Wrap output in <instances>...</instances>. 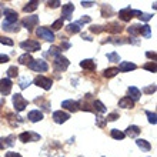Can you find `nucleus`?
I'll return each instance as SVG.
<instances>
[{
	"label": "nucleus",
	"instance_id": "1",
	"mask_svg": "<svg viewBox=\"0 0 157 157\" xmlns=\"http://www.w3.org/2000/svg\"><path fill=\"white\" fill-rule=\"evenodd\" d=\"M69 64H70V62H69L64 56H62V54H59V56H56V57H54L53 67H54V70H56V71H64V70H67Z\"/></svg>",
	"mask_w": 157,
	"mask_h": 157
},
{
	"label": "nucleus",
	"instance_id": "2",
	"mask_svg": "<svg viewBox=\"0 0 157 157\" xmlns=\"http://www.w3.org/2000/svg\"><path fill=\"white\" fill-rule=\"evenodd\" d=\"M27 104H29V101H27L20 93H16V94L13 96V106L16 109V112H23V110L27 107Z\"/></svg>",
	"mask_w": 157,
	"mask_h": 157
},
{
	"label": "nucleus",
	"instance_id": "3",
	"mask_svg": "<svg viewBox=\"0 0 157 157\" xmlns=\"http://www.w3.org/2000/svg\"><path fill=\"white\" fill-rule=\"evenodd\" d=\"M20 47L23 50H27L29 53H32V52H39L41 49V44L36 40H26L20 43Z\"/></svg>",
	"mask_w": 157,
	"mask_h": 157
},
{
	"label": "nucleus",
	"instance_id": "4",
	"mask_svg": "<svg viewBox=\"0 0 157 157\" xmlns=\"http://www.w3.org/2000/svg\"><path fill=\"white\" fill-rule=\"evenodd\" d=\"M36 34L46 41H54V39H56L54 37V33L50 29H47V27H39L36 30Z\"/></svg>",
	"mask_w": 157,
	"mask_h": 157
},
{
	"label": "nucleus",
	"instance_id": "5",
	"mask_svg": "<svg viewBox=\"0 0 157 157\" xmlns=\"http://www.w3.org/2000/svg\"><path fill=\"white\" fill-rule=\"evenodd\" d=\"M34 84L39 87H41V89H44V90H50L52 89V84H53V82H52V78L49 77H44V76H37V77L34 78Z\"/></svg>",
	"mask_w": 157,
	"mask_h": 157
},
{
	"label": "nucleus",
	"instance_id": "6",
	"mask_svg": "<svg viewBox=\"0 0 157 157\" xmlns=\"http://www.w3.org/2000/svg\"><path fill=\"white\" fill-rule=\"evenodd\" d=\"M29 67L34 71H39V73L49 70V64H47L44 60H33V62L29 64Z\"/></svg>",
	"mask_w": 157,
	"mask_h": 157
},
{
	"label": "nucleus",
	"instance_id": "7",
	"mask_svg": "<svg viewBox=\"0 0 157 157\" xmlns=\"http://www.w3.org/2000/svg\"><path fill=\"white\" fill-rule=\"evenodd\" d=\"M12 80L7 77H3L0 80V93L3 96H7L10 94V91H12Z\"/></svg>",
	"mask_w": 157,
	"mask_h": 157
},
{
	"label": "nucleus",
	"instance_id": "8",
	"mask_svg": "<svg viewBox=\"0 0 157 157\" xmlns=\"http://www.w3.org/2000/svg\"><path fill=\"white\" fill-rule=\"evenodd\" d=\"M40 139L41 137L39 136L37 133H33V132H25L19 136V140L23 141V143H27V141H37V140H40Z\"/></svg>",
	"mask_w": 157,
	"mask_h": 157
},
{
	"label": "nucleus",
	"instance_id": "9",
	"mask_svg": "<svg viewBox=\"0 0 157 157\" xmlns=\"http://www.w3.org/2000/svg\"><path fill=\"white\" fill-rule=\"evenodd\" d=\"M3 14H4V21L6 23H17V19H19L17 12H14L12 9H4Z\"/></svg>",
	"mask_w": 157,
	"mask_h": 157
},
{
	"label": "nucleus",
	"instance_id": "10",
	"mask_svg": "<svg viewBox=\"0 0 157 157\" xmlns=\"http://www.w3.org/2000/svg\"><path fill=\"white\" fill-rule=\"evenodd\" d=\"M37 23H39V16H27L25 20L21 21V25L25 26L29 32H32V30H33V27H36V25H37Z\"/></svg>",
	"mask_w": 157,
	"mask_h": 157
},
{
	"label": "nucleus",
	"instance_id": "11",
	"mask_svg": "<svg viewBox=\"0 0 157 157\" xmlns=\"http://www.w3.org/2000/svg\"><path fill=\"white\" fill-rule=\"evenodd\" d=\"M69 119H70V114H69V113H66V112L59 110V112H54L53 113V120H54V123H57V124L66 123Z\"/></svg>",
	"mask_w": 157,
	"mask_h": 157
},
{
	"label": "nucleus",
	"instance_id": "12",
	"mask_svg": "<svg viewBox=\"0 0 157 157\" xmlns=\"http://www.w3.org/2000/svg\"><path fill=\"white\" fill-rule=\"evenodd\" d=\"M133 16H134V10H132L130 7L121 9V10L119 12V17H120V19H121L123 21H130Z\"/></svg>",
	"mask_w": 157,
	"mask_h": 157
},
{
	"label": "nucleus",
	"instance_id": "13",
	"mask_svg": "<svg viewBox=\"0 0 157 157\" xmlns=\"http://www.w3.org/2000/svg\"><path fill=\"white\" fill-rule=\"evenodd\" d=\"M73 12H75V6L71 3H67L63 6L62 9V20H64V19H70V16L73 14Z\"/></svg>",
	"mask_w": 157,
	"mask_h": 157
},
{
	"label": "nucleus",
	"instance_id": "14",
	"mask_svg": "<svg viewBox=\"0 0 157 157\" xmlns=\"http://www.w3.org/2000/svg\"><path fill=\"white\" fill-rule=\"evenodd\" d=\"M14 136H9V137H2L0 139V150H4L7 147H12L14 144Z\"/></svg>",
	"mask_w": 157,
	"mask_h": 157
},
{
	"label": "nucleus",
	"instance_id": "15",
	"mask_svg": "<svg viewBox=\"0 0 157 157\" xmlns=\"http://www.w3.org/2000/svg\"><path fill=\"white\" fill-rule=\"evenodd\" d=\"M62 107H64V109H67L69 112H77L78 110V104H77V101H75V100H64L62 103Z\"/></svg>",
	"mask_w": 157,
	"mask_h": 157
},
{
	"label": "nucleus",
	"instance_id": "16",
	"mask_svg": "<svg viewBox=\"0 0 157 157\" xmlns=\"http://www.w3.org/2000/svg\"><path fill=\"white\" fill-rule=\"evenodd\" d=\"M27 119L32 121V123H37L40 120H43V113L40 110H32V112L27 114Z\"/></svg>",
	"mask_w": 157,
	"mask_h": 157
},
{
	"label": "nucleus",
	"instance_id": "17",
	"mask_svg": "<svg viewBox=\"0 0 157 157\" xmlns=\"http://www.w3.org/2000/svg\"><path fill=\"white\" fill-rule=\"evenodd\" d=\"M2 29H3L4 32L14 33V32H19V29H20V25H19V23H6V21H3Z\"/></svg>",
	"mask_w": 157,
	"mask_h": 157
},
{
	"label": "nucleus",
	"instance_id": "18",
	"mask_svg": "<svg viewBox=\"0 0 157 157\" xmlns=\"http://www.w3.org/2000/svg\"><path fill=\"white\" fill-rule=\"evenodd\" d=\"M127 94H128V99H132L133 101H136V100H139V99H140L141 93H140V90H139L137 87L132 86V87H128V90H127Z\"/></svg>",
	"mask_w": 157,
	"mask_h": 157
},
{
	"label": "nucleus",
	"instance_id": "19",
	"mask_svg": "<svg viewBox=\"0 0 157 157\" xmlns=\"http://www.w3.org/2000/svg\"><path fill=\"white\" fill-rule=\"evenodd\" d=\"M121 30H123V27H121L117 21L110 23V25H107L106 27H104V32H109V33H120Z\"/></svg>",
	"mask_w": 157,
	"mask_h": 157
},
{
	"label": "nucleus",
	"instance_id": "20",
	"mask_svg": "<svg viewBox=\"0 0 157 157\" xmlns=\"http://www.w3.org/2000/svg\"><path fill=\"white\" fill-rule=\"evenodd\" d=\"M140 127L139 126H128L126 133H124V136H128V137H137L140 134Z\"/></svg>",
	"mask_w": 157,
	"mask_h": 157
},
{
	"label": "nucleus",
	"instance_id": "21",
	"mask_svg": "<svg viewBox=\"0 0 157 157\" xmlns=\"http://www.w3.org/2000/svg\"><path fill=\"white\" fill-rule=\"evenodd\" d=\"M119 107L121 109H133L134 107V101L128 97H123V99L119 100Z\"/></svg>",
	"mask_w": 157,
	"mask_h": 157
},
{
	"label": "nucleus",
	"instance_id": "22",
	"mask_svg": "<svg viewBox=\"0 0 157 157\" xmlns=\"http://www.w3.org/2000/svg\"><path fill=\"white\" fill-rule=\"evenodd\" d=\"M137 66L134 64V63H130V62H121L120 63V66L117 70L120 71H130V70H136Z\"/></svg>",
	"mask_w": 157,
	"mask_h": 157
},
{
	"label": "nucleus",
	"instance_id": "23",
	"mask_svg": "<svg viewBox=\"0 0 157 157\" xmlns=\"http://www.w3.org/2000/svg\"><path fill=\"white\" fill-rule=\"evenodd\" d=\"M80 66L83 67V69H86V70H90L93 71L96 69V63L91 60V59H86V60H83V62H80Z\"/></svg>",
	"mask_w": 157,
	"mask_h": 157
},
{
	"label": "nucleus",
	"instance_id": "24",
	"mask_svg": "<svg viewBox=\"0 0 157 157\" xmlns=\"http://www.w3.org/2000/svg\"><path fill=\"white\" fill-rule=\"evenodd\" d=\"M136 144H137V147H139V149H141L143 151H150V149H151V146H150L149 141L143 140V139H137Z\"/></svg>",
	"mask_w": 157,
	"mask_h": 157
},
{
	"label": "nucleus",
	"instance_id": "25",
	"mask_svg": "<svg viewBox=\"0 0 157 157\" xmlns=\"http://www.w3.org/2000/svg\"><path fill=\"white\" fill-rule=\"evenodd\" d=\"M93 112H97V113H104L106 112V106H104L100 100H93Z\"/></svg>",
	"mask_w": 157,
	"mask_h": 157
},
{
	"label": "nucleus",
	"instance_id": "26",
	"mask_svg": "<svg viewBox=\"0 0 157 157\" xmlns=\"http://www.w3.org/2000/svg\"><path fill=\"white\" fill-rule=\"evenodd\" d=\"M37 6H39V2H36V0H33V2H29V3H27L25 7H23V12L32 13V12H34V10L37 9Z\"/></svg>",
	"mask_w": 157,
	"mask_h": 157
},
{
	"label": "nucleus",
	"instance_id": "27",
	"mask_svg": "<svg viewBox=\"0 0 157 157\" xmlns=\"http://www.w3.org/2000/svg\"><path fill=\"white\" fill-rule=\"evenodd\" d=\"M140 27H141V25H133V26H130V27L127 29L128 34H130V36H133V37L139 36V34H140Z\"/></svg>",
	"mask_w": 157,
	"mask_h": 157
},
{
	"label": "nucleus",
	"instance_id": "28",
	"mask_svg": "<svg viewBox=\"0 0 157 157\" xmlns=\"http://www.w3.org/2000/svg\"><path fill=\"white\" fill-rule=\"evenodd\" d=\"M134 14H136L140 20H143V21H149L150 19H151V14H149V13H143V12H140V10H134Z\"/></svg>",
	"mask_w": 157,
	"mask_h": 157
},
{
	"label": "nucleus",
	"instance_id": "29",
	"mask_svg": "<svg viewBox=\"0 0 157 157\" xmlns=\"http://www.w3.org/2000/svg\"><path fill=\"white\" fill-rule=\"evenodd\" d=\"M32 62H33V57H32L29 53H26L19 57V63H20V64H27V66H29Z\"/></svg>",
	"mask_w": 157,
	"mask_h": 157
},
{
	"label": "nucleus",
	"instance_id": "30",
	"mask_svg": "<svg viewBox=\"0 0 157 157\" xmlns=\"http://www.w3.org/2000/svg\"><path fill=\"white\" fill-rule=\"evenodd\" d=\"M117 73H119L117 67H110V69H106V70L103 71V76L104 77H107V78H110V77H114Z\"/></svg>",
	"mask_w": 157,
	"mask_h": 157
},
{
	"label": "nucleus",
	"instance_id": "31",
	"mask_svg": "<svg viewBox=\"0 0 157 157\" xmlns=\"http://www.w3.org/2000/svg\"><path fill=\"white\" fill-rule=\"evenodd\" d=\"M140 34H143L146 39H150V34H151L150 26H149V25H141V27H140Z\"/></svg>",
	"mask_w": 157,
	"mask_h": 157
},
{
	"label": "nucleus",
	"instance_id": "32",
	"mask_svg": "<svg viewBox=\"0 0 157 157\" xmlns=\"http://www.w3.org/2000/svg\"><path fill=\"white\" fill-rule=\"evenodd\" d=\"M110 134H112L113 139H116V140H123L124 137V133L123 132H120V130H117V128H113L112 132H110Z\"/></svg>",
	"mask_w": 157,
	"mask_h": 157
},
{
	"label": "nucleus",
	"instance_id": "33",
	"mask_svg": "<svg viewBox=\"0 0 157 157\" xmlns=\"http://www.w3.org/2000/svg\"><path fill=\"white\" fill-rule=\"evenodd\" d=\"M66 30H67V33L76 34V33H78V32H80V27H78L76 23H70V25L66 27Z\"/></svg>",
	"mask_w": 157,
	"mask_h": 157
},
{
	"label": "nucleus",
	"instance_id": "34",
	"mask_svg": "<svg viewBox=\"0 0 157 157\" xmlns=\"http://www.w3.org/2000/svg\"><path fill=\"white\" fill-rule=\"evenodd\" d=\"M112 13H113V10L110 6H107V4H103V6H101V14H103V17H110Z\"/></svg>",
	"mask_w": 157,
	"mask_h": 157
},
{
	"label": "nucleus",
	"instance_id": "35",
	"mask_svg": "<svg viewBox=\"0 0 157 157\" xmlns=\"http://www.w3.org/2000/svg\"><path fill=\"white\" fill-rule=\"evenodd\" d=\"M17 75H19V69H17L16 66H10V67H9V70H7V76H9V77H17Z\"/></svg>",
	"mask_w": 157,
	"mask_h": 157
},
{
	"label": "nucleus",
	"instance_id": "36",
	"mask_svg": "<svg viewBox=\"0 0 157 157\" xmlns=\"http://www.w3.org/2000/svg\"><path fill=\"white\" fill-rule=\"evenodd\" d=\"M19 86H20L21 90H25L26 87H29V86H30V78H27V77H21V78H20V82H19Z\"/></svg>",
	"mask_w": 157,
	"mask_h": 157
},
{
	"label": "nucleus",
	"instance_id": "37",
	"mask_svg": "<svg viewBox=\"0 0 157 157\" xmlns=\"http://www.w3.org/2000/svg\"><path fill=\"white\" fill-rule=\"evenodd\" d=\"M143 69H146V70L151 71V73H156V62H149V63H146L144 66H143Z\"/></svg>",
	"mask_w": 157,
	"mask_h": 157
},
{
	"label": "nucleus",
	"instance_id": "38",
	"mask_svg": "<svg viewBox=\"0 0 157 157\" xmlns=\"http://www.w3.org/2000/svg\"><path fill=\"white\" fill-rule=\"evenodd\" d=\"M62 50H60V47H56V46H53V47H50L49 49V56H53V57H56V56H59V54H62L60 53Z\"/></svg>",
	"mask_w": 157,
	"mask_h": 157
},
{
	"label": "nucleus",
	"instance_id": "39",
	"mask_svg": "<svg viewBox=\"0 0 157 157\" xmlns=\"http://www.w3.org/2000/svg\"><path fill=\"white\" fill-rule=\"evenodd\" d=\"M107 59L110 60V62H114V63L120 62V56L116 53V52H112V53H109V54H107Z\"/></svg>",
	"mask_w": 157,
	"mask_h": 157
},
{
	"label": "nucleus",
	"instance_id": "40",
	"mask_svg": "<svg viewBox=\"0 0 157 157\" xmlns=\"http://www.w3.org/2000/svg\"><path fill=\"white\" fill-rule=\"evenodd\" d=\"M146 116H147V119H149V123L151 124H156V113H151V112H146Z\"/></svg>",
	"mask_w": 157,
	"mask_h": 157
},
{
	"label": "nucleus",
	"instance_id": "41",
	"mask_svg": "<svg viewBox=\"0 0 157 157\" xmlns=\"http://www.w3.org/2000/svg\"><path fill=\"white\" fill-rule=\"evenodd\" d=\"M90 21H91V19H90V17H89V16H83L82 19H80V20L75 21V23L78 26V27H80V26H82L83 23H90Z\"/></svg>",
	"mask_w": 157,
	"mask_h": 157
},
{
	"label": "nucleus",
	"instance_id": "42",
	"mask_svg": "<svg viewBox=\"0 0 157 157\" xmlns=\"http://www.w3.org/2000/svg\"><path fill=\"white\" fill-rule=\"evenodd\" d=\"M62 27H63V20H62V19L56 20L53 25H52V29H53V30H60Z\"/></svg>",
	"mask_w": 157,
	"mask_h": 157
},
{
	"label": "nucleus",
	"instance_id": "43",
	"mask_svg": "<svg viewBox=\"0 0 157 157\" xmlns=\"http://www.w3.org/2000/svg\"><path fill=\"white\" fill-rule=\"evenodd\" d=\"M90 32L91 33H101V32H104V27L103 26H91Z\"/></svg>",
	"mask_w": 157,
	"mask_h": 157
},
{
	"label": "nucleus",
	"instance_id": "44",
	"mask_svg": "<svg viewBox=\"0 0 157 157\" xmlns=\"http://www.w3.org/2000/svg\"><path fill=\"white\" fill-rule=\"evenodd\" d=\"M0 43H2V44H6V46H13V40H12V39L2 37V36H0Z\"/></svg>",
	"mask_w": 157,
	"mask_h": 157
},
{
	"label": "nucleus",
	"instance_id": "45",
	"mask_svg": "<svg viewBox=\"0 0 157 157\" xmlns=\"http://www.w3.org/2000/svg\"><path fill=\"white\" fill-rule=\"evenodd\" d=\"M143 91L144 93H147V94H151V93H154L156 91V84H151V86H147L143 89Z\"/></svg>",
	"mask_w": 157,
	"mask_h": 157
},
{
	"label": "nucleus",
	"instance_id": "46",
	"mask_svg": "<svg viewBox=\"0 0 157 157\" xmlns=\"http://www.w3.org/2000/svg\"><path fill=\"white\" fill-rule=\"evenodd\" d=\"M119 119V113H110L106 119V121H114V120Z\"/></svg>",
	"mask_w": 157,
	"mask_h": 157
},
{
	"label": "nucleus",
	"instance_id": "47",
	"mask_svg": "<svg viewBox=\"0 0 157 157\" xmlns=\"http://www.w3.org/2000/svg\"><path fill=\"white\" fill-rule=\"evenodd\" d=\"M96 121H97V124H99L100 127H104V124H106V119L103 120V117H97V119H96Z\"/></svg>",
	"mask_w": 157,
	"mask_h": 157
},
{
	"label": "nucleus",
	"instance_id": "48",
	"mask_svg": "<svg viewBox=\"0 0 157 157\" xmlns=\"http://www.w3.org/2000/svg\"><path fill=\"white\" fill-rule=\"evenodd\" d=\"M49 7H52V9H56V7H59L60 6V2L59 0H56V2H49Z\"/></svg>",
	"mask_w": 157,
	"mask_h": 157
},
{
	"label": "nucleus",
	"instance_id": "49",
	"mask_svg": "<svg viewBox=\"0 0 157 157\" xmlns=\"http://www.w3.org/2000/svg\"><path fill=\"white\" fill-rule=\"evenodd\" d=\"M6 157H21V154L16 153V151H9V153H6Z\"/></svg>",
	"mask_w": 157,
	"mask_h": 157
},
{
	"label": "nucleus",
	"instance_id": "50",
	"mask_svg": "<svg viewBox=\"0 0 157 157\" xmlns=\"http://www.w3.org/2000/svg\"><path fill=\"white\" fill-rule=\"evenodd\" d=\"M146 56H147V57H149V59H153L154 62H156L157 56H156V53H154V52H147V53H146Z\"/></svg>",
	"mask_w": 157,
	"mask_h": 157
},
{
	"label": "nucleus",
	"instance_id": "51",
	"mask_svg": "<svg viewBox=\"0 0 157 157\" xmlns=\"http://www.w3.org/2000/svg\"><path fill=\"white\" fill-rule=\"evenodd\" d=\"M70 47V43H67V41H63L62 44H60V50H66Z\"/></svg>",
	"mask_w": 157,
	"mask_h": 157
},
{
	"label": "nucleus",
	"instance_id": "52",
	"mask_svg": "<svg viewBox=\"0 0 157 157\" xmlns=\"http://www.w3.org/2000/svg\"><path fill=\"white\" fill-rule=\"evenodd\" d=\"M9 62V56L6 54H0V63H7Z\"/></svg>",
	"mask_w": 157,
	"mask_h": 157
},
{
	"label": "nucleus",
	"instance_id": "53",
	"mask_svg": "<svg viewBox=\"0 0 157 157\" xmlns=\"http://www.w3.org/2000/svg\"><path fill=\"white\" fill-rule=\"evenodd\" d=\"M93 4H96L94 2H82V6H83V7H91Z\"/></svg>",
	"mask_w": 157,
	"mask_h": 157
},
{
	"label": "nucleus",
	"instance_id": "54",
	"mask_svg": "<svg viewBox=\"0 0 157 157\" xmlns=\"http://www.w3.org/2000/svg\"><path fill=\"white\" fill-rule=\"evenodd\" d=\"M80 157H83V156H80Z\"/></svg>",
	"mask_w": 157,
	"mask_h": 157
}]
</instances>
